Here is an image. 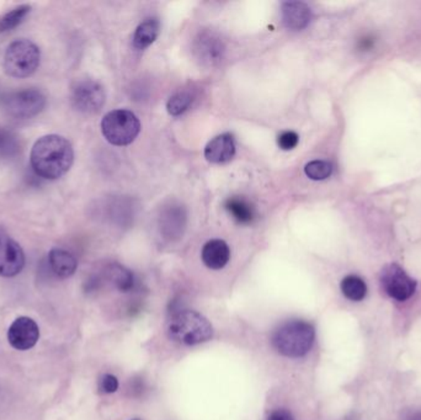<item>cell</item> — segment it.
I'll return each instance as SVG.
<instances>
[{"label": "cell", "instance_id": "cell-1", "mask_svg": "<svg viewBox=\"0 0 421 420\" xmlns=\"http://www.w3.org/2000/svg\"><path fill=\"white\" fill-rule=\"evenodd\" d=\"M30 161L36 175L47 180H57L67 174L73 166L74 151L67 138L47 135L35 142Z\"/></svg>", "mask_w": 421, "mask_h": 420}, {"label": "cell", "instance_id": "cell-2", "mask_svg": "<svg viewBox=\"0 0 421 420\" xmlns=\"http://www.w3.org/2000/svg\"><path fill=\"white\" fill-rule=\"evenodd\" d=\"M315 328L305 321L285 323L277 329L272 344L277 352L287 357H305L315 342Z\"/></svg>", "mask_w": 421, "mask_h": 420}, {"label": "cell", "instance_id": "cell-3", "mask_svg": "<svg viewBox=\"0 0 421 420\" xmlns=\"http://www.w3.org/2000/svg\"><path fill=\"white\" fill-rule=\"evenodd\" d=\"M170 338L180 344L196 345L207 342L213 335L211 323L195 311L175 313L168 324Z\"/></svg>", "mask_w": 421, "mask_h": 420}, {"label": "cell", "instance_id": "cell-4", "mask_svg": "<svg viewBox=\"0 0 421 420\" xmlns=\"http://www.w3.org/2000/svg\"><path fill=\"white\" fill-rule=\"evenodd\" d=\"M41 52L30 39H16L9 44L4 54L5 73L13 78L31 77L37 70Z\"/></svg>", "mask_w": 421, "mask_h": 420}, {"label": "cell", "instance_id": "cell-5", "mask_svg": "<svg viewBox=\"0 0 421 420\" xmlns=\"http://www.w3.org/2000/svg\"><path fill=\"white\" fill-rule=\"evenodd\" d=\"M140 131V120L128 110H114L102 118V135L114 146L130 144L136 140Z\"/></svg>", "mask_w": 421, "mask_h": 420}, {"label": "cell", "instance_id": "cell-6", "mask_svg": "<svg viewBox=\"0 0 421 420\" xmlns=\"http://www.w3.org/2000/svg\"><path fill=\"white\" fill-rule=\"evenodd\" d=\"M46 97L36 89L10 93L3 99V108L11 118L28 120L44 111Z\"/></svg>", "mask_w": 421, "mask_h": 420}, {"label": "cell", "instance_id": "cell-7", "mask_svg": "<svg viewBox=\"0 0 421 420\" xmlns=\"http://www.w3.org/2000/svg\"><path fill=\"white\" fill-rule=\"evenodd\" d=\"M105 92L100 84L92 79H80L73 85L71 101L79 113H97L105 104Z\"/></svg>", "mask_w": 421, "mask_h": 420}, {"label": "cell", "instance_id": "cell-8", "mask_svg": "<svg viewBox=\"0 0 421 420\" xmlns=\"http://www.w3.org/2000/svg\"><path fill=\"white\" fill-rule=\"evenodd\" d=\"M381 283L384 291L397 301H407L417 290V281L398 264L386 265L383 268Z\"/></svg>", "mask_w": 421, "mask_h": 420}, {"label": "cell", "instance_id": "cell-9", "mask_svg": "<svg viewBox=\"0 0 421 420\" xmlns=\"http://www.w3.org/2000/svg\"><path fill=\"white\" fill-rule=\"evenodd\" d=\"M24 250L15 240L0 235V276L13 278L24 269Z\"/></svg>", "mask_w": 421, "mask_h": 420}, {"label": "cell", "instance_id": "cell-10", "mask_svg": "<svg viewBox=\"0 0 421 420\" xmlns=\"http://www.w3.org/2000/svg\"><path fill=\"white\" fill-rule=\"evenodd\" d=\"M39 338V326L29 317L18 318L8 331V340L16 350H29L36 345Z\"/></svg>", "mask_w": 421, "mask_h": 420}, {"label": "cell", "instance_id": "cell-11", "mask_svg": "<svg viewBox=\"0 0 421 420\" xmlns=\"http://www.w3.org/2000/svg\"><path fill=\"white\" fill-rule=\"evenodd\" d=\"M281 14L283 25L292 31L305 29L312 19L310 6L302 1H286L281 8Z\"/></svg>", "mask_w": 421, "mask_h": 420}, {"label": "cell", "instance_id": "cell-12", "mask_svg": "<svg viewBox=\"0 0 421 420\" xmlns=\"http://www.w3.org/2000/svg\"><path fill=\"white\" fill-rule=\"evenodd\" d=\"M236 154V144L231 135L223 133L213 138L205 148V158L214 164L231 161Z\"/></svg>", "mask_w": 421, "mask_h": 420}, {"label": "cell", "instance_id": "cell-13", "mask_svg": "<svg viewBox=\"0 0 421 420\" xmlns=\"http://www.w3.org/2000/svg\"><path fill=\"white\" fill-rule=\"evenodd\" d=\"M229 258H231V250L224 240H209L202 249V260L209 269H223L228 264Z\"/></svg>", "mask_w": 421, "mask_h": 420}, {"label": "cell", "instance_id": "cell-14", "mask_svg": "<svg viewBox=\"0 0 421 420\" xmlns=\"http://www.w3.org/2000/svg\"><path fill=\"white\" fill-rule=\"evenodd\" d=\"M49 264L54 274L62 279L72 276L77 270V259L69 252L59 248L51 250L49 254Z\"/></svg>", "mask_w": 421, "mask_h": 420}, {"label": "cell", "instance_id": "cell-15", "mask_svg": "<svg viewBox=\"0 0 421 420\" xmlns=\"http://www.w3.org/2000/svg\"><path fill=\"white\" fill-rule=\"evenodd\" d=\"M196 51L202 61L213 63L222 58L224 47L222 41L212 34H204L200 36L196 42Z\"/></svg>", "mask_w": 421, "mask_h": 420}, {"label": "cell", "instance_id": "cell-16", "mask_svg": "<svg viewBox=\"0 0 421 420\" xmlns=\"http://www.w3.org/2000/svg\"><path fill=\"white\" fill-rule=\"evenodd\" d=\"M226 210L240 225H250L255 220V209L243 197H231L224 204Z\"/></svg>", "mask_w": 421, "mask_h": 420}, {"label": "cell", "instance_id": "cell-17", "mask_svg": "<svg viewBox=\"0 0 421 420\" xmlns=\"http://www.w3.org/2000/svg\"><path fill=\"white\" fill-rule=\"evenodd\" d=\"M159 35V21L147 19L137 27L133 36V44L137 49H145L154 42Z\"/></svg>", "mask_w": 421, "mask_h": 420}, {"label": "cell", "instance_id": "cell-18", "mask_svg": "<svg viewBox=\"0 0 421 420\" xmlns=\"http://www.w3.org/2000/svg\"><path fill=\"white\" fill-rule=\"evenodd\" d=\"M160 221H161V230L169 238H173L174 235H179L181 230L184 228V211L183 209L173 206L171 209L165 211Z\"/></svg>", "mask_w": 421, "mask_h": 420}, {"label": "cell", "instance_id": "cell-19", "mask_svg": "<svg viewBox=\"0 0 421 420\" xmlns=\"http://www.w3.org/2000/svg\"><path fill=\"white\" fill-rule=\"evenodd\" d=\"M105 275H106V279L122 292H127L133 288V283H135L133 275L130 270L122 265H109Z\"/></svg>", "mask_w": 421, "mask_h": 420}, {"label": "cell", "instance_id": "cell-20", "mask_svg": "<svg viewBox=\"0 0 421 420\" xmlns=\"http://www.w3.org/2000/svg\"><path fill=\"white\" fill-rule=\"evenodd\" d=\"M21 151L20 140L13 131L0 128V159H13Z\"/></svg>", "mask_w": 421, "mask_h": 420}, {"label": "cell", "instance_id": "cell-21", "mask_svg": "<svg viewBox=\"0 0 421 420\" xmlns=\"http://www.w3.org/2000/svg\"><path fill=\"white\" fill-rule=\"evenodd\" d=\"M341 291L344 293L345 297L358 302V301H362L363 298L366 297L367 286H366L365 281L360 279L358 276L350 275L341 281Z\"/></svg>", "mask_w": 421, "mask_h": 420}, {"label": "cell", "instance_id": "cell-22", "mask_svg": "<svg viewBox=\"0 0 421 420\" xmlns=\"http://www.w3.org/2000/svg\"><path fill=\"white\" fill-rule=\"evenodd\" d=\"M30 11H31L30 5H21L9 11L8 14H5L0 19V32L10 31L15 29L16 26H19L24 21L25 18L30 14Z\"/></svg>", "mask_w": 421, "mask_h": 420}, {"label": "cell", "instance_id": "cell-23", "mask_svg": "<svg viewBox=\"0 0 421 420\" xmlns=\"http://www.w3.org/2000/svg\"><path fill=\"white\" fill-rule=\"evenodd\" d=\"M333 166L325 161H310L305 168V175L312 180H324L331 175Z\"/></svg>", "mask_w": 421, "mask_h": 420}, {"label": "cell", "instance_id": "cell-24", "mask_svg": "<svg viewBox=\"0 0 421 420\" xmlns=\"http://www.w3.org/2000/svg\"><path fill=\"white\" fill-rule=\"evenodd\" d=\"M191 103H193V97L189 93H185V92L184 93H178L169 99V101L166 104V109L170 115L178 116V115L185 113L189 109Z\"/></svg>", "mask_w": 421, "mask_h": 420}, {"label": "cell", "instance_id": "cell-25", "mask_svg": "<svg viewBox=\"0 0 421 420\" xmlns=\"http://www.w3.org/2000/svg\"><path fill=\"white\" fill-rule=\"evenodd\" d=\"M300 142V137L297 133L293 131H286V132L281 133L279 138H277V143L281 149L283 151H291Z\"/></svg>", "mask_w": 421, "mask_h": 420}, {"label": "cell", "instance_id": "cell-26", "mask_svg": "<svg viewBox=\"0 0 421 420\" xmlns=\"http://www.w3.org/2000/svg\"><path fill=\"white\" fill-rule=\"evenodd\" d=\"M99 386L104 393H114L118 388V381H117L116 377L112 376V375H104L100 378Z\"/></svg>", "mask_w": 421, "mask_h": 420}, {"label": "cell", "instance_id": "cell-27", "mask_svg": "<svg viewBox=\"0 0 421 420\" xmlns=\"http://www.w3.org/2000/svg\"><path fill=\"white\" fill-rule=\"evenodd\" d=\"M267 420H295L293 416H291L290 412L285 411V409H279L272 413L271 416H269Z\"/></svg>", "mask_w": 421, "mask_h": 420}, {"label": "cell", "instance_id": "cell-28", "mask_svg": "<svg viewBox=\"0 0 421 420\" xmlns=\"http://www.w3.org/2000/svg\"><path fill=\"white\" fill-rule=\"evenodd\" d=\"M407 420H421V412H414L410 416H408Z\"/></svg>", "mask_w": 421, "mask_h": 420}]
</instances>
